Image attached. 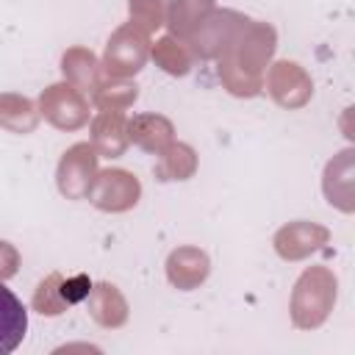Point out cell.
<instances>
[{
	"label": "cell",
	"instance_id": "cell-1",
	"mask_svg": "<svg viewBox=\"0 0 355 355\" xmlns=\"http://www.w3.org/2000/svg\"><path fill=\"white\" fill-rule=\"evenodd\" d=\"M28 330V311L22 305V300L0 283V355L14 352Z\"/></svg>",
	"mask_w": 355,
	"mask_h": 355
}]
</instances>
